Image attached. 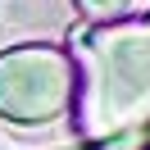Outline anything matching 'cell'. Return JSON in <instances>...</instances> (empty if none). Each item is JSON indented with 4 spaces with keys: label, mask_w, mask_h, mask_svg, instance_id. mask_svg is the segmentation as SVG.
Masks as SVG:
<instances>
[{
    "label": "cell",
    "mask_w": 150,
    "mask_h": 150,
    "mask_svg": "<svg viewBox=\"0 0 150 150\" xmlns=\"http://www.w3.org/2000/svg\"><path fill=\"white\" fill-rule=\"evenodd\" d=\"M77 132L86 141L150 127V23L114 18L77 37Z\"/></svg>",
    "instance_id": "6da1fadb"
},
{
    "label": "cell",
    "mask_w": 150,
    "mask_h": 150,
    "mask_svg": "<svg viewBox=\"0 0 150 150\" xmlns=\"http://www.w3.org/2000/svg\"><path fill=\"white\" fill-rule=\"evenodd\" d=\"M146 23H150V18H146Z\"/></svg>",
    "instance_id": "5b68a950"
},
{
    "label": "cell",
    "mask_w": 150,
    "mask_h": 150,
    "mask_svg": "<svg viewBox=\"0 0 150 150\" xmlns=\"http://www.w3.org/2000/svg\"><path fill=\"white\" fill-rule=\"evenodd\" d=\"M73 5H77V14H82V18H91V23H114V18H123V14H127L132 0H73Z\"/></svg>",
    "instance_id": "277c9868"
},
{
    "label": "cell",
    "mask_w": 150,
    "mask_h": 150,
    "mask_svg": "<svg viewBox=\"0 0 150 150\" xmlns=\"http://www.w3.org/2000/svg\"><path fill=\"white\" fill-rule=\"evenodd\" d=\"M96 150H150V127H123L114 137H100L91 141Z\"/></svg>",
    "instance_id": "3957f363"
},
{
    "label": "cell",
    "mask_w": 150,
    "mask_h": 150,
    "mask_svg": "<svg viewBox=\"0 0 150 150\" xmlns=\"http://www.w3.org/2000/svg\"><path fill=\"white\" fill-rule=\"evenodd\" d=\"M77 64L50 41H23L0 50V118L14 127H41L73 109Z\"/></svg>",
    "instance_id": "7a4b0ae2"
}]
</instances>
